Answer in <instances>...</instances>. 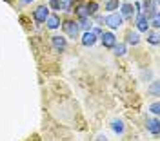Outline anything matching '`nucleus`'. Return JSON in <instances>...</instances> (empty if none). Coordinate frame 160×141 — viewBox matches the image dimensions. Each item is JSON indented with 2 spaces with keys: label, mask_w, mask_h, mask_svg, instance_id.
Returning a JSON list of instances; mask_svg holds the SVG:
<instances>
[{
  "label": "nucleus",
  "mask_w": 160,
  "mask_h": 141,
  "mask_svg": "<svg viewBox=\"0 0 160 141\" xmlns=\"http://www.w3.org/2000/svg\"><path fill=\"white\" fill-rule=\"evenodd\" d=\"M62 27H64V33L69 36V38H77L78 36V22L75 20H66L62 22Z\"/></svg>",
  "instance_id": "f257e3e1"
},
{
  "label": "nucleus",
  "mask_w": 160,
  "mask_h": 141,
  "mask_svg": "<svg viewBox=\"0 0 160 141\" xmlns=\"http://www.w3.org/2000/svg\"><path fill=\"white\" fill-rule=\"evenodd\" d=\"M122 22H124V18L120 16L118 13H111V15H108V16L104 18V24L109 25L111 29H118L120 25H122Z\"/></svg>",
  "instance_id": "f03ea898"
},
{
  "label": "nucleus",
  "mask_w": 160,
  "mask_h": 141,
  "mask_svg": "<svg viewBox=\"0 0 160 141\" xmlns=\"http://www.w3.org/2000/svg\"><path fill=\"white\" fill-rule=\"evenodd\" d=\"M48 16H49V7L48 6H38L37 9L33 11V18H35V22H38V24L46 22Z\"/></svg>",
  "instance_id": "7ed1b4c3"
},
{
  "label": "nucleus",
  "mask_w": 160,
  "mask_h": 141,
  "mask_svg": "<svg viewBox=\"0 0 160 141\" xmlns=\"http://www.w3.org/2000/svg\"><path fill=\"white\" fill-rule=\"evenodd\" d=\"M100 40H102V45H104V47H108V49L115 47V43H117V38H115V34H113L111 31L102 33V34H100Z\"/></svg>",
  "instance_id": "20e7f679"
},
{
  "label": "nucleus",
  "mask_w": 160,
  "mask_h": 141,
  "mask_svg": "<svg viewBox=\"0 0 160 141\" xmlns=\"http://www.w3.org/2000/svg\"><path fill=\"white\" fill-rule=\"evenodd\" d=\"M51 43H53V47L55 51H58V52H64L66 47H68V42L64 36H58V34H55V36H51Z\"/></svg>",
  "instance_id": "39448f33"
},
{
  "label": "nucleus",
  "mask_w": 160,
  "mask_h": 141,
  "mask_svg": "<svg viewBox=\"0 0 160 141\" xmlns=\"http://www.w3.org/2000/svg\"><path fill=\"white\" fill-rule=\"evenodd\" d=\"M137 29L142 33H148V29H149V20L144 16V13L137 15Z\"/></svg>",
  "instance_id": "423d86ee"
},
{
  "label": "nucleus",
  "mask_w": 160,
  "mask_h": 141,
  "mask_svg": "<svg viewBox=\"0 0 160 141\" xmlns=\"http://www.w3.org/2000/svg\"><path fill=\"white\" fill-rule=\"evenodd\" d=\"M133 15H135V9H133V6H131L129 2H126V4L120 6V16L122 18H133Z\"/></svg>",
  "instance_id": "0eeeda50"
},
{
  "label": "nucleus",
  "mask_w": 160,
  "mask_h": 141,
  "mask_svg": "<svg viewBox=\"0 0 160 141\" xmlns=\"http://www.w3.org/2000/svg\"><path fill=\"white\" fill-rule=\"evenodd\" d=\"M95 42H97V36H95L91 31H86V33H84V36H82V45L91 47V45H95Z\"/></svg>",
  "instance_id": "6e6552de"
},
{
  "label": "nucleus",
  "mask_w": 160,
  "mask_h": 141,
  "mask_svg": "<svg viewBox=\"0 0 160 141\" xmlns=\"http://www.w3.org/2000/svg\"><path fill=\"white\" fill-rule=\"evenodd\" d=\"M46 24H48L49 29H57V27L60 25V18L57 16V15H49V16L46 18Z\"/></svg>",
  "instance_id": "1a4fd4ad"
},
{
  "label": "nucleus",
  "mask_w": 160,
  "mask_h": 141,
  "mask_svg": "<svg viewBox=\"0 0 160 141\" xmlns=\"http://www.w3.org/2000/svg\"><path fill=\"white\" fill-rule=\"evenodd\" d=\"M158 125H160L158 120H149V121H148V130H149L153 136H158V132H160Z\"/></svg>",
  "instance_id": "9d476101"
},
{
  "label": "nucleus",
  "mask_w": 160,
  "mask_h": 141,
  "mask_svg": "<svg viewBox=\"0 0 160 141\" xmlns=\"http://www.w3.org/2000/svg\"><path fill=\"white\" fill-rule=\"evenodd\" d=\"M138 42H140V34L135 33V31H129V33H128V43H129V45H137Z\"/></svg>",
  "instance_id": "9b49d317"
},
{
  "label": "nucleus",
  "mask_w": 160,
  "mask_h": 141,
  "mask_svg": "<svg viewBox=\"0 0 160 141\" xmlns=\"http://www.w3.org/2000/svg\"><path fill=\"white\" fill-rule=\"evenodd\" d=\"M75 13H77V16H78L80 20H82V18H89V13H88V6H78V7L75 9Z\"/></svg>",
  "instance_id": "f8f14e48"
},
{
  "label": "nucleus",
  "mask_w": 160,
  "mask_h": 141,
  "mask_svg": "<svg viewBox=\"0 0 160 141\" xmlns=\"http://www.w3.org/2000/svg\"><path fill=\"white\" fill-rule=\"evenodd\" d=\"M111 129L117 132V134H122V132H124V123L120 120H113L111 121Z\"/></svg>",
  "instance_id": "ddd939ff"
},
{
  "label": "nucleus",
  "mask_w": 160,
  "mask_h": 141,
  "mask_svg": "<svg viewBox=\"0 0 160 141\" xmlns=\"http://www.w3.org/2000/svg\"><path fill=\"white\" fill-rule=\"evenodd\" d=\"M115 54L117 56H124L126 52H128V47H126V43H115Z\"/></svg>",
  "instance_id": "4468645a"
},
{
  "label": "nucleus",
  "mask_w": 160,
  "mask_h": 141,
  "mask_svg": "<svg viewBox=\"0 0 160 141\" xmlns=\"http://www.w3.org/2000/svg\"><path fill=\"white\" fill-rule=\"evenodd\" d=\"M86 6H88V13H89V16H93V15L98 13V4H97V2H89V4H86Z\"/></svg>",
  "instance_id": "2eb2a0df"
},
{
  "label": "nucleus",
  "mask_w": 160,
  "mask_h": 141,
  "mask_svg": "<svg viewBox=\"0 0 160 141\" xmlns=\"http://www.w3.org/2000/svg\"><path fill=\"white\" fill-rule=\"evenodd\" d=\"M104 9H108V11L118 9V0H108V4H106V7H104Z\"/></svg>",
  "instance_id": "dca6fc26"
},
{
  "label": "nucleus",
  "mask_w": 160,
  "mask_h": 141,
  "mask_svg": "<svg viewBox=\"0 0 160 141\" xmlns=\"http://www.w3.org/2000/svg\"><path fill=\"white\" fill-rule=\"evenodd\" d=\"M78 29H84V31H91V22L88 18H82L78 24Z\"/></svg>",
  "instance_id": "f3484780"
},
{
  "label": "nucleus",
  "mask_w": 160,
  "mask_h": 141,
  "mask_svg": "<svg viewBox=\"0 0 160 141\" xmlns=\"http://www.w3.org/2000/svg\"><path fill=\"white\" fill-rule=\"evenodd\" d=\"M48 7H51V9H55V11L62 9V0H49V6Z\"/></svg>",
  "instance_id": "a211bd4d"
},
{
  "label": "nucleus",
  "mask_w": 160,
  "mask_h": 141,
  "mask_svg": "<svg viewBox=\"0 0 160 141\" xmlns=\"http://www.w3.org/2000/svg\"><path fill=\"white\" fill-rule=\"evenodd\" d=\"M148 42L153 43V45H158V34H157V33H149V34H148Z\"/></svg>",
  "instance_id": "6ab92c4d"
},
{
  "label": "nucleus",
  "mask_w": 160,
  "mask_h": 141,
  "mask_svg": "<svg viewBox=\"0 0 160 141\" xmlns=\"http://www.w3.org/2000/svg\"><path fill=\"white\" fill-rule=\"evenodd\" d=\"M149 92L153 94V96H158V81H153V83H151Z\"/></svg>",
  "instance_id": "aec40b11"
},
{
  "label": "nucleus",
  "mask_w": 160,
  "mask_h": 141,
  "mask_svg": "<svg viewBox=\"0 0 160 141\" xmlns=\"http://www.w3.org/2000/svg\"><path fill=\"white\" fill-rule=\"evenodd\" d=\"M149 111L153 112V114H155V116H157V114H158V101H153V103H151V107H149Z\"/></svg>",
  "instance_id": "412c9836"
},
{
  "label": "nucleus",
  "mask_w": 160,
  "mask_h": 141,
  "mask_svg": "<svg viewBox=\"0 0 160 141\" xmlns=\"http://www.w3.org/2000/svg\"><path fill=\"white\" fill-rule=\"evenodd\" d=\"M151 25H153V27H158V25H160L158 16H153V22H151Z\"/></svg>",
  "instance_id": "4be33fe9"
},
{
  "label": "nucleus",
  "mask_w": 160,
  "mask_h": 141,
  "mask_svg": "<svg viewBox=\"0 0 160 141\" xmlns=\"http://www.w3.org/2000/svg\"><path fill=\"white\" fill-rule=\"evenodd\" d=\"M22 2H24V4H29V2H33V0H22Z\"/></svg>",
  "instance_id": "5701e85b"
},
{
  "label": "nucleus",
  "mask_w": 160,
  "mask_h": 141,
  "mask_svg": "<svg viewBox=\"0 0 160 141\" xmlns=\"http://www.w3.org/2000/svg\"><path fill=\"white\" fill-rule=\"evenodd\" d=\"M126 2H129V0H126Z\"/></svg>",
  "instance_id": "b1692460"
}]
</instances>
